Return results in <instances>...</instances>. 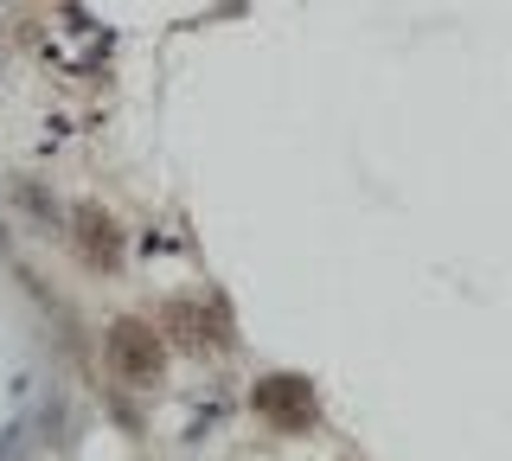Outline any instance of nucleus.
I'll use <instances>...</instances> for the list:
<instances>
[{"label": "nucleus", "instance_id": "7ed1b4c3", "mask_svg": "<svg viewBox=\"0 0 512 461\" xmlns=\"http://www.w3.org/2000/svg\"><path fill=\"white\" fill-rule=\"evenodd\" d=\"M250 410L263 423H276V429H308L314 423V385L295 378V372H276V378H263V385L250 391Z\"/></svg>", "mask_w": 512, "mask_h": 461}, {"label": "nucleus", "instance_id": "f257e3e1", "mask_svg": "<svg viewBox=\"0 0 512 461\" xmlns=\"http://www.w3.org/2000/svg\"><path fill=\"white\" fill-rule=\"evenodd\" d=\"M103 359H109V372H116V385L154 391L160 378H167V327L141 321V314H122V321H109V333H103Z\"/></svg>", "mask_w": 512, "mask_h": 461}, {"label": "nucleus", "instance_id": "f03ea898", "mask_svg": "<svg viewBox=\"0 0 512 461\" xmlns=\"http://www.w3.org/2000/svg\"><path fill=\"white\" fill-rule=\"evenodd\" d=\"M71 244H77V257H84V269H122V218L109 212V205H71Z\"/></svg>", "mask_w": 512, "mask_h": 461}, {"label": "nucleus", "instance_id": "20e7f679", "mask_svg": "<svg viewBox=\"0 0 512 461\" xmlns=\"http://www.w3.org/2000/svg\"><path fill=\"white\" fill-rule=\"evenodd\" d=\"M160 327H167L173 340L186 346V353H205V346H224V333L212 327V314H205V301H192V295H173L167 308H160Z\"/></svg>", "mask_w": 512, "mask_h": 461}]
</instances>
